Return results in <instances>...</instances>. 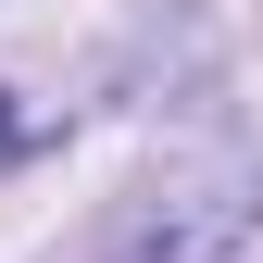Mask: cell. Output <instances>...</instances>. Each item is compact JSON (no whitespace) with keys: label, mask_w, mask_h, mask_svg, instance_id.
<instances>
[{"label":"cell","mask_w":263,"mask_h":263,"mask_svg":"<svg viewBox=\"0 0 263 263\" xmlns=\"http://www.w3.org/2000/svg\"><path fill=\"white\" fill-rule=\"evenodd\" d=\"M263 238V176L226 163V176H163L101 226V263H238Z\"/></svg>","instance_id":"1"},{"label":"cell","mask_w":263,"mask_h":263,"mask_svg":"<svg viewBox=\"0 0 263 263\" xmlns=\"http://www.w3.org/2000/svg\"><path fill=\"white\" fill-rule=\"evenodd\" d=\"M25 138H38V125H25V113H13V88H0V151H25Z\"/></svg>","instance_id":"2"}]
</instances>
